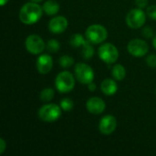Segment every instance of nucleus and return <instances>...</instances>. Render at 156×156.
I'll use <instances>...</instances> for the list:
<instances>
[{
  "mask_svg": "<svg viewBox=\"0 0 156 156\" xmlns=\"http://www.w3.org/2000/svg\"><path fill=\"white\" fill-rule=\"evenodd\" d=\"M43 7L36 2H28L19 10V20L25 25H33L40 20L43 15Z\"/></svg>",
  "mask_w": 156,
  "mask_h": 156,
  "instance_id": "f257e3e1",
  "label": "nucleus"
},
{
  "mask_svg": "<svg viewBox=\"0 0 156 156\" xmlns=\"http://www.w3.org/2000/svg\"><path fill=\"white\" fill-rule=\"evenodd\" d=\"M56 89L60 93H69L75 87V78L69 71L64 70L59 72L55 80Z\"/></svg>",
  "mask_w": 156,
  "mask_h": 156,
  "instance_id": "f03ea898",
  "label": "nucleus"
},
{
  "mask_svg": "<svg viewBox=\"0 0 156 156\" xmlns=\"http://www.w3.org/2000/svg\"><path fill=\"white\" fill-rule=\"evenodd\" d=\"M85 37L92 44H101L107 39L108 31L102 25L93 24L86 29Z\"/></svg>",
  "mask_w": 156,
  "mask_h": 156,
  "instance_id": "7ed1b4c3",
  "label": "nucleus"
},
{
  "mask_svg": "<svg viewBox=\"0 0 156 156\" xmlns=\"http://www.w3.org/2000/svg\"><path fill=\"white\" fill-rule=\"evenodd\" d=\"M61 111L59 105L56 103H48L43 105L38 111V117L42 122H53L58 120L61 116Z\"/></svg>",
  "mask_w": 156,
  "mask_h": 156,
  "instance_id": "20e7f679",
  "label": "nucleus"
},
{
  "mask_svg": "<svg viewBox=\"0 0 156 156\" xmlns=\"http://www.w3.org/2000/svg\"><path fill=\"white\" fill-rule=\"evenodd\" d=\"M100 58L106 64H113L119 58V50L112 43H104L98 48Z\"/></svg>",
  "mask_w": 156,
  "mask_h": 156,
  "instance_id": "39448f33",
  "label": "nucleus"
},
{
  "mask_svg": "<svg viewBox=\"0 0 156 156\" xmlns=\"http://www.w3.org/2000/svg\"><path fill=\"white\" fill-rule=\"evenodd\" d=\"M74 73L78 81L83 85H88L94 80V71L91 67L86 63H77L75 65Z\"/></svg>",
  "mask_w": 156,
  "mask_h": 156,
  "instance_id": "423d86ee",
  "label": "nucleus"
},
{
  "mask_svg": "<svg viewBox=\"0 0 156 156\" xmlns=\"http://www.w3.org/2000/svg\"><path fill=\"white\" fill-rule=\"evenodd\" d=\"M145 12L139 7L133 8L129 11L126 16V24L129 27L133 29H138L142 27L146 22Z\"/></svg>",
  "mask_w": 156,
  "mask_h": 156,
  "instance_id": "0eeeda50",
  "label": "nucleus"
},
{
  "mask_svg": "<svg viewBox=\"0 0 156 156\" xmlns=\"http://www.w3.org/2000/svg\"><path fill=\"white\" fill-rule=\"evenodd\" d=\"M27 50L32 55H39L46 48L47 45L43 38L38 35H29L25 41Z\"/></svg>",
  "mask_w": 156,
  "mask_h": 156,
  "instance_id": "6e6552de",
  "label": "nucleus"
},
{
  "mask_svg": "<svg viewBox=\"0 0 156 156\" xmlns=\"http://www.w3.org/2000/svg\"><path fill=\"white\" fill-rule=\"evenodd\" d=\"M127 50L132 56L135 58H142L148 53L149 46L147 42L143 39L133 38L128 43Z\"/></svg>",
  "mask_w": 156,
  "mask_h": 156,
  "instance_id": "1a4fd4ad",
  "label": "nucleus"
},
{
  "mask_svg": "<svg viewBox=\"0 0 156 156\" xmlns=\"http://www.w3.org/2000/svg\"><path fill=\"white\" fill-rule=\"evenodd\" d=\"M117 128V120L113 115L103 116L99 123V130L103 135L112 134Z\"/></svg>",
  "mask_w": 156,
  "mask_h": 156,
  "instance_id": "9d476101",
  "label": "nucleus"
},
{
  "mask_svg": "<svg viewBox=\"0 0 156 156\" xmlns=\"http://www.w3.org/2000/svg\"><path fill=\"white\" fill-rule=\"evenodd\" d=\"M69 26L68 19L63 16H57L48 22V30L53 34H62Z\"/></svg>",
  "mask_w": 156,
  "mask_h": 156,
  "instance_id": "9b49d317",
  "label": "nucleus"
},
{
  "mask_svg": "<svg viewBox=\"0 0 156 156\" xmlns=\"http://www.w3.org/2000/svg\"><path fill=\"white\" fill-rule=\"evenodd\" d=\"M86 109L90 113L99 115L105 111L106 103L100 97H91L86 102Z\"/></svg>",
  "mask_w": 156,
  "mask_h": 156,
  "instance_id": "f8f14e48",
  "label": "nucleus"
},
{
  "mask_svg": "<svg viewBox=\"0 0 156 156\" xmlns=\"http://www.w3.org/2000/svg\"><path fill=\"white\" fill-rule=\"evenodd\" d=\"M36 67L40 74H48L53 68L52 57L48 54H42L38 56L36 62Z\"/></svg>",
  "mask_w": 156,
  "mask_h": 156,
  "instance_id": "ddd939ff",
  "label": "nucleus"
},
{
  "mask_svg": "<svg viewBox=\"0 0 156 156\" xmlns=\"http://www.w3.org/2000/svg\"><path fill=\"white\" fill-rule=\"evenodd\" d=\"M101 90L107 96L114 95L118 90V85L115 80L112 79H105L101 83Z\"/></svg>",
  "mask_w": 156,
  "mask_h": 156,
  "instance_id": "4468645a",
  "label": "nucleus"
},
{
  "mask_svg": "<svg viewBox=\"0 0 156 156\" xmlns=\"http://www.w3.org/2000/svg\"><path fill=\"white\" fill-rule=\"evenodd\" d=\"M42 7H43L44 12L48 16H54V15L58 14L59 9H60L59 4L55 0H48V1H46L43 4Z\"/></svg>",
  "mask_w": 156,
  "mask_h": 156,
  "instance_id": "2eb2a0df",
  "label": "nucleus"
},
{
  "mask_svg": "<svg viewBox=\"0 0 156 156\" xmlns=\"http://www.w3.org/2000/svg\"><path fill=\"white\" fill-rule=\"evenodd\" d=\"M112 75L115 80H123L126 77V69L122 64H116L112 69Z\"/></svg>",
  "mask_w": 156,
  "mask_h": 156,
  "instance_id": "dca6fc26",
  "label": "nucleus"
},
{
  "mask_svg": "<svg viewBox=\"0 0 156 156\" xmlns=\"http://www.w3.org/2000/svg\"><path fill=\"white\" fill-rule=\"evenodd\" d=\"M81 55L85 59H90L93 57L94 48L92 47V43H90L89 40H86L84 45L81 47Z\"/></svg>",
  "mask_w": 156,
  "mask_h": 156,
  "instance_id": "f3484780",
  "label": "nucleus"
},
{
  "mask_svg": "<svg viewBox=\"0 0 156 156\" xmlns=\"http://www.w3.org/2000/svg\"><path fill=\"white\" fill-rule=\"evenodd\" d=\"M87 38L84 37L82 35L80 34H74L70 37L69 39V44L72 48H80L82 47L84 45V43L86 42Z\"/></svg>",
  "mask_w": 156,
  "mask_h": 156,
  "instance_id": "a211bd4d",
  "label": "nucleus"
},
{
  "mask_svg": "<svg viewBox=\"0 0 156 156\" xmlns=\"http://www.w3.org/2000/svg\"><path fill=\"white\" fill-rule=\"evenodd\" d=\"M55 96V91L51 88H45L41 90L40 92V100L44 102H48L54 99Z\"/></svg>",
  "mask_w": 156,
  "mask_h": 156,
  "instance_id": "6ab92c4d",
  "label": "nucleus"
},
{
  "mask_svg": "<svg viewBox=\"0 0 156 156\" xmlns=\"http://www.w3.org/2000/svg\"><path fill=\"white\" fill-rule=\"evenodd\" d=\"M74 58L69 55H63L59 58L58 59V63L62 68H70L71 66H73L74 64Z\"/></svg>",
  "mask_w": 156,
  "mask_h": 156,
  "instance_id": "aec40b11",
  "label": "nucleus"
},
{
  "mask_svg": "<svg viewBox=\"0 0 156 156\" xmlns=\"http://www.w3.org/2000/svg\"><path fill=\"white\" fill-rule=\"evenodd\" d=\"M59 106L62 109V111H64V112H69V111H71L73 109L74 102L69 98H64V99H62L60 101Z\"/></svg>",
  "mask_w": 156,
  "mask_h": 156,
  "instance_id": "412c9836",
  "label": "nucleus"
},
{
  "mask_svg": "<svg viewBox=\"0 0 156 156\" xmlns=\"http://www.w3.org/2000/svg\"><path fill=\"white\" fill-rule=\"evenodd\" d=\"M46 48L48 50V52L56 53L60 49V43L56 39H49L47 43Z\"/></svg>",
  "mask_w": 156,
  "mask_h": 156,
  "instance_id": "4be33fe9",
  "label": "nucleus"
},
{
  "mask_svg": "<svg viewBox=\"0 0 156 156\" xmlns=\"http://www.w3.org/2000/svg\"><path fill=\"white\" fill-rule=\"evenodd\" d=\"M146 64L150 67L154 69L156 68V55L155 54H150L146 57Z\"/></svg>",
  "mask_w": 156,
  "mask_h": 156,
  "instance_id": "5701e85b",
  "label": "nucleus"
},
{
  "mask_svg": "<svg viewBox=\"0 0 156 156\" xmlns=\"http://www.w3.org/2000/svg\"><path fill=\"white\" fill-rule=\"evenodd\" d=\"M146 14L151 19L156 20V5L148 6L146 9Z\"/></svg>",
  "mask_w": 156,
  "mask_h": 156,
  "instance_id": "b1692460",
  "label": "nucleus"
},
{
  "mask_svg": "<svg viewBox=\"0 0 156 156\" xmlns=\"http://www.w3.org/2000/svg\"><path fill=\"white\" fill-rule=\"evenodd\" d=\"M143 35L146 38H152V37H154V30L149 27H144L143 29Z\"/></svg>",
  "mask_w": 156,
  "mask_h": 156,
  "instance_id": "393cba45",
  "label": "nucleus"
},
{
  "mask_svg": "<svg viewBox=\"0 0 156 156\" xmlns=\"http://www.w3.org/2000/svg\"><path fill=\"white\" fill-rule=\"evenodd\" d=\"M135 4L139 8H145L148 5V0H135Z\"/></svg>",
  "mask_w": 156,
  "mask_h": 156,
  "instance_id": "a878e982",
  "label": "nucleus"
},
{
  "mask_svg": "<svg viewBox=\"0 0 156 156\" xmlns=\"http://www.w3.org/2000/svg\"><path fill=\"white\" fill-rule=\"evenodd\" d=\"M5 148H6V143L3 138H1L0 139V154H4V152L5 151Z\"/></svg>",
  "mask_w": 156,
  "mask_h": 156,
  "instance_id": "bb28decb",
  "label": "nucleus"
},
{
  "mask_svg": "<svg viewBox=\"0 0 156 156\" xmlns=\"http://www.w3.org/2000/svg\"><path fill=\"white\" fill-rule=\"evenodd\" d=\"M88 86V89L90 90V91H94L95 90H96V84L92 81V82H90V84H88L87 85Z\"/></svg>",
  "mask_w": 156,
  "mask_h": 156,
  "instance_id": "cd10ccee",
  "label": "nucleus"
},
{
  "mask_svg": "<svg viewBox=\"0 0 156 156\" xmlns=\"http://www.w3.org/2000/svg\"><path fill=\"white\" fill-rule=\"evenodd\" d=\"M8 1H9V0H0V5H1V6H4L5 5H6Z\"/></svg>",
  "mask_w": 156,
  "mask_h": 156,
  "instance_id": "c85d7f7f",
  "label": "nucleus"
},
{
  "mask_svg": "<svg viewBox=\"0 0 156 156\" xmlns=\"http://www.w3.org/2000/svg\"><path fill=\"white\" fill-rule=\"evenodd\" d=\"M153 46L156 49V35H154V37H153Z\"/></svg>",
  "mask_w": 156,
  "mask_h": 156,
  "instance_id": "c756f323",
  "label": "nucleus"
},
{
  "mask_svg": "<svg viewBox=\"0 0 156 156\" xmlns=\"http://www.w3.org/2000/svg\"><path fill=\"white\" fill-rule=\"evenodd\" d=\"M30 1H32V2H36V3H39V2H41V1H43V0H30Z\"/></svg>",
  "mask_w": 156,
  "mask_h": 156,
  "instance_id": "7c9ffc66",
  "label": "nucleus"
}]
</instances>
